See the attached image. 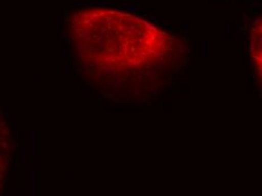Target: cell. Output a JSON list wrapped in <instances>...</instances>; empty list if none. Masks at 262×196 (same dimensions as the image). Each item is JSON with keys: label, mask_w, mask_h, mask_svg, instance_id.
I'll list each match as a JSON object with an SVG mask.
<instances>
[{"label": "cell", "mask_w": 262, "mask_h": 196, "mask_svg": "<svg viewBox=\"0 0 262 196\" xmlns=\"http://www.w3.org/2000/svg\"><path fill=\"white\" fill-rule=\"evenodd\" d=\"M9 130L4 114L0 112V190L7 168V146H8Z\"/></svg>", "instance_id": "obj_3"}, {"label": "cell", "mask_w": 262, "mask_h": 196, "mask_svg": "<svg viewBox=\"0 0 262 196\" xmlns=\"http://www.w3.org/2000/svg\"><path fill=\"white\" fill-rule=\"evenodd\" d=\"M250 54L262 84V17L256 21L251 31Z\"/></svg>", "instance_id": "obj_2"}, {"label": "cell", "mask_w": 262, "mask_h": 196, "mask_svg": "<svg viewBox=\"0 0 262 196\" xmlns=\"http://www.w3.org/2000/svg\"><path fill=\"white\" fill-rule=\"evenodd\" d=\"M67 32L79 72L106 96L146 98L172 81L181 67L177 37L124 10L77 9L68 17Z\"/></svg>", "instance_id": "obj_1"}]
</instances>
